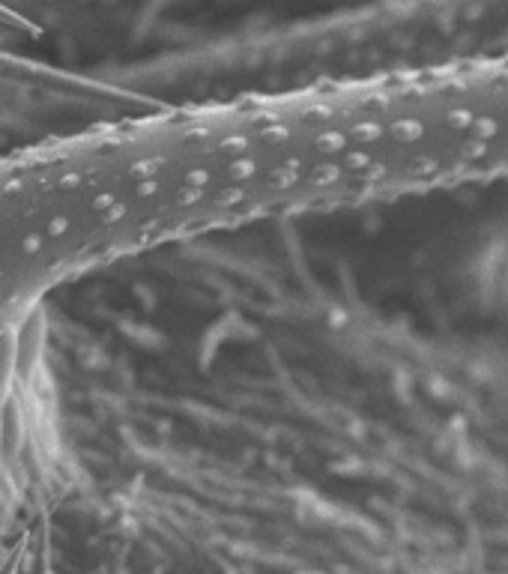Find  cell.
<instances>
[{
	"instance_id": "obj_1",
	"label": "cell",
	"mask_w": 508,
	"mask_h": 574,
	"mask_svg": "<svg viewBox=\"0 0 508 574\" xmlns=\"http://www.w3.org/2000/svg\"><path fill=\"white\" fill-rule=\"evenodd\" d=\"M323 120L320 171L347 201L508 183V51L347 81Z\"/></svg>"
},
{
	"instance_id": "obj_2",
	"label": "cell",
	"mask_w": 508,
	"mask_h": 574,
	"mask_svg": "<svg viewBox=\"0 0 508 574\" xmlns=\"http://www.w3.org/2000/svg\"><path fill=\"white\" fill-rule=\"evenodd\" d=\"M508 51V0H395L344 24L329 57L365 78Z\"/></svg>"
}]
</instances>
